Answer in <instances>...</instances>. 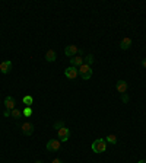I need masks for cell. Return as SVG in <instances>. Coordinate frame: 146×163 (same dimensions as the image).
<instances>
[{
  "label": "cell",
  "mask_w": 146,
  "mask_h": 163,
  "mask_svg": "<svg viewBox=\"0 0 146 163\" xmlns=\"http://www.w3.org/2000/svg\"><path fill=\"white\" fill-rule=\"evenodd\" d=\"M92 151H95V153H104L105 150H107V141H105V138H98V140H95L91 146Z\"/></svg>",
  "instance_id": "6da1fadb"
},
{
  "label": "cell",
  "mask_w": 146,
  "mask_h": 163,
  "mask_svg": "<svg viewBox=\"0 0 146 163\" xmlns=\"http://www.w3.org/2000/svg\"><path fill=\"white\" fill-rule=\"evenodd\" d=\"M77 73H79V76L83 79V80H89L92 77V69L91 66H88V64H82L79 69H77Z\"/></svg>",
  "instance_id": "7a4b0ae2"
},
{
  "label": "cell",
  "mask_w": 146,
  "mask_h": 163,
  "mask_svg": "<svg viewBox=\"0 0 146 163\" xmlns=\"http://www.w3.org/2000/svg\"><path fill=\"white\" fill-rule=\"evenodd\" d=\"M57 137H58V140H61V143L69 141V137H70V131H69V128L63 127V128H60V130H57Z\"/></svg>",
  "instance_id": "3957f363"
},
{
  "label": "cell",
  "mask_w": 146,
  "mask_h": 163,
  "mask_svg": "<svg viewBox=\"0 0 146 163\" xmlns=\"http://www.w3.org/2000/svg\"><path fill=\"white\" fill-rule=\"evenodd\" d=\"M64 74H66V77H67V79H70V80H74V79L79 76V73H77V69H76V67H73V66L67 67V69L64 70Z\"/></svg>",
  "instance_id": "277c9868"
},
{
  "label": "cell",
  "mask_w": 146,
  "mask_h": 163,
  "mask_svg": "<svg viewBox=\"0 0 146 163\" xmlns=\"http://www.w3.org/2000/svg\"><path fill=\"white\" fill-rule=\"evenodd\" d=\"M60 146H61V143H60V140H50L48 143H47V150L48 151H57L58 149H60Z\"/></svg>",
  "instance_id": "5b68a950"
},
{
  "label": "cell",
  "mask_w": 146,
  "mask_h": 163,
  "mask_svg": "<svg viewBox=\"0 0 146 163\" xmlns=\"http://www.w3.org/2000/svg\"><path fill=\"white\" fill-rule=\"evenodd\" d=\"M12 61L10 60H6V61H3L1 64H0V72L3 73V74H7V73L12 70Z\"/></svg>",
  "instance_id": "8992f818"
},
{
  "label": "cell",
  "mask_w": 146,
  "mask_h": 163,
  "mask_svg": "<svg viewBox=\"0 0 146 163\" xmlns=\"http://www.w3.org/2000/svg\"><path fill=\"white\" fill-rule=\"evenodd\" d=\"M115 89L118 93H126L127 91V82H124V80H117V83H115Z\"/></svg>",
  "instance_id": "52a82bcc"
},
{
  "label": "cell",
  "mask_w": 146,
  "mask_h": 163,
  "mask_svg": "<svg viewBox=\"0 0 146 163\" xmlns=\"http://www.w3.org/2000/svg\"><path fill=\"white\" fill-rule=\"evenodd\" d=\"M77 51H79V48L76 45H67L66 50H64V54L67 55V57H74V55L77 54Z\"/></svg>",
  "instance_id": "ba28073f"
},
{
  "label": "cell",
  "mask_w": 146,
  "mask_h": 163,
  "mask_svg": "<svg viewBox=\"0 0 146 163\" xmlns=\"http://www.w3.org/2000/svg\"><path fill=\"white\" fill-rule=\"evenodd\" d=\"M70 64H72L73 67H80L82 64H83V57H80V55H74L70 58Z\"/></svg>",
  "instance_id": "9c48e42d"
},
{
  "label": "cell",
  "mask_w": 146,
  "mask_h": 163,
  "mask_svg": "<svg viewBox=\"0 0 146 163\" xmlns=\"http://www.w3.org/2000/svg\"><path fill=\"white\" fill-rule=\"evenodd\" d=\"M22 133H23L25 135H31V134L34 133V125H32L31 122H25V124L22 125Z\"/></svg>",
  "instance_id": "30bf717a"
},
{
  "label": "cell",
  "mask_w": 146,
  "mask_h": 163,
  "mask_svg": "<svg viewBox=\"0 0 146 163\" xmlns=\"http://www.w3.org/2000/svg\"><path fill=\"white\" fill-rule=\"evenodd\" d=\"M4 106H6V109H9V111L15 109V99L12 96H6L4 98Z\"/></svg>",
  "instance_id": "8fae6325"
},
{
  "label": "cell",
  "mask_w": 146,
  "mask_h": 163,
  "mask_svg": "<svg viewBox=\"0 0 146 163\" xmlns=\"http://www.w3.org/2000/svg\"><path fill=\"white\" fill-rule=\"evenodd\" d=\"M130 47H131V38H128V36L123 38L121 42H120V48L121 50H128Z\"/></svg>",
  "instance_id": "7c38bea8"
},
{
  "label": "cell",
  "mask_w": 146,
  "mask_h": 163,
  "mask_svg": "<svg viewBox=\"0 0 146 163\" xmlns=\"http://www.w3.org/2000/svg\"><path fill=\"white\" fill-rule=\"evenodd\" d=\"M55 58H57V55H55L54 50H48V51L45 53V61H48V63H54Z\"/></svg>",
  "instance_id": "4fadbf2b"
},
{
  "label": "cell",
  "mask_w": 146,
  "mask_h": 163,
  "mask_svg": "<svg viewBox=\"0 0 146 163\" xmlns=\"http://www.w3.org/2000/svg\"><path fill=\"white\" fill-rule=\"evenodd\" d=\"M22 102H23L26 106H29V105L34 104V98H32V96H23V98H22Z\"/></svg>",
  "instance_id": "5bb4252c"
},
{
  "label": "cell",
  "mask_w": 146,
  "mask_h": 163,
  "mask_svg": "<svg viewBox=\"0 0 146 163\" xmlns=\"http://www.w3.org/2000/svg\"><path fill=\"white\" fill-rule=\"evenodd\" d=\"M105 141H107V143H110V144H117V137H115L114 134H110V135H107Z\"/></svg>",
  "instance_id": "9a60e30c"
},
{
  "label": "cell",
  "mask_w": 146,
  "mask_h": 163,
  "mask_svg": "<svg viewBox=\"0 0 146 163\" xmlns=\"http://www.w3.org/2000/svg\"><path fill=\"white\" fill-rule=\"evenodd\" d=\"M10 115L15 118V120H19L20 117H22V111H19V109H12V112H10Z\"/></svg>",
  "instance_id": "2e32d148"
},
{
  "label": "cell",
  "mask_w": 146,
  "mask_h": 163,
  "mask_svg": "<svg viewBox=\"0 0 146 163\" xmlns=\"http://www.w3.org/2000/svg\"><path fill=\"white\" fill-rule=\"evenodd\" d=\"M83 63H85V64H88V66H91L92 63H93V55H92V54H88L86 57H85Z\"/></svg>",
  "instance_id": "e0dca14e"
},
{
  "label": "cell",
  "mask_w": 146,
  "mask_h": 163,
  "mask_svg": "<svg viewBox=\"0 0 146 163\" xmlns=\"http://www.w3.org/2000/svg\"><path fill=\"white\" fill-rule=\"evenodd\" d=\"M22 115H25V117H31V115H32V109L29 108V106H25V109L22 111Z\"/></svg>",
  "instance_id": "ac0fdd59"
},
{
  "label": "cell",
  "mask_w": 146,
  "mask_h": 163,
  "mask_svg": "<svg viewBox=\"0 0 146 163\" xmlns=\"http://www.w3.org/2000/svg\"><path fill=\"white\" fill-rule=\"evenodd\" d=\"M121 101H123V104H127V102H128V96L126 95V93H123V95H121Z\"/></svg>",
  "instance_id": "d6986e66"
},
{
  "label": "cell",
  "mask_w": 146,
  "mask_h": 163,
  "mask_svg": "<svg viewBox=\"0 0 146 163\" xmlns=\"http://www.w3.org/2000/svg\"><path fill=\"white\" fill-rule=\"evenodd\" d=\"M63 127H64V122H63V121H58V122L55 124V128H57V130H60V128H63Z\"/></svg>",
  "instance_id": "ffe728a7"
},
{
  "label": "cell",
  "mask_w": 146,
  "mask_h": 163,
  "mask_svg": "<svg viewBox=\"0 0 146 163\" xmlns=\"http://www.w3.org/2000/svg\"><path fill=\"white\" fill-rule=\"evenodd\" d=\"M10 112H12V111L6 109V111H4V117H10Z\"/></svg>",
  "instance_id": "44dd1931"
},
{
  "label": "cell",
  "mask_w": 146,
  "mask_h": 163,
  "mask_svg": "<svg viewBox=\"0 0 146 163\" xmlns=\"http://www.w3.org/2000/svg\"><path fill=\"white\" fill-rule=\"evenodd\" d=\"M53 163H63V162H61L60 159H54V160H53Z\"/></svg>",
  "instance_id": "7402d4cb"
},
{
  "label": "cell",
  "mask_w": 146,
  "mask_h": 163,
  "mask_svg": "<svg viewBox=\"0 0 146 163\" xmlns=\"http://www.w3.org/2000/svg\"><path fill=\"white\" fill-rule=\"evenodd\" d=\"M142 66H143V67L146 69V60H143V61H142Z\"/></svg>",
  "instance_id": "603a6c76"
},
{
  "label": "cell",
  "mask_w": 146,
  "mask_h": 163,
  "mask_svg": "<svg viewBox=\"0 0 146 163\" xmlns=\"http://www.w3.org/2000/svg\"><path fill=\"white\" fill-rule=\"evenodd\" d=\"M137 163H146V160H139Z\"/></svg>",
  "instance_id": "cb8c5ba5"
},
{
  "label": "cell",
  "mask_w": 146,
  "mask_h": 163,
  "mask_svg": "<svg viewBox=\"0 0 146 163\" xmlns=\"http://www.w3.org/2000/svg\"><path fill=\"white\" fill-rule=\"evenodd\" d=\"M35 163H42V162H41V160H36V162Z\"/></svg>",
  "instance_id": "d4e9b609"
}]
</instances>
